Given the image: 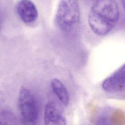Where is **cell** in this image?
Wrapping results in <instances>:
<instances>
[{
    "label": "cell",
    "instance_id": "1",
    "mask_svg": "<svg viewBox=\"0 0 125 125\" xmlns=\"http://www.w3.org/2000/svg\"><path fill=\"white\" fill-rule=\"evenodd\" d=\"M119 18V8L114 0H96L91 8L88 21L91 30L102 36L112 30Z\"/></svg>",
    "mask_w": 125,
    "mask_h": 125
},
{
    "label": "cell",
    "instance_id": "2",
    "mask_svg": "<svg viewBox=\"0 0 125 125\" xmlns=\"http://www.w3.org/2000/svg\"><path fill=\"white\" fill-rule=\"evenodd\" d=\"M80 12L78 0H61L57 10L55 20L62 31H71L80 20Z\"/></svg>",
    "mask_w": 125,
    "mask_h": 125
},
{
    "label": "cell",
    "instance_id": "3",
    "mask_svg": "<svg viewBox=\"0 0 125 125\" xmlns=\"http://www.w3.org/2000/svg\"><path fill=\"white\" fill-rule=\"evenodd\" d=\"M18 106L22 125H36L38 119L37 101L31 91L22 87L20 91Z\"/></svg>",
    "mask_w": 125,
    "mask_h": 125
},
{
    "label": "cell",
    "instance_id": "4",
    "mask_svg": "<svg viewBox=\"0 0 125 125\" xmlns=\"http://www.w3.org/2000/svg\"><path fill=\"white\" fill-rule=\"evenodd\" d=\"M125 65L123 64L104 81L102 88L110 93L121 92L125 89Z\"/></svg>",
    "mask_w": 125,
    "mask_h": 125
},
{
    "label": "cell",
    "instance_id": "5",
    "mask_svg": "<svg viewBox=\"0 0 125 125\" xmlns=\"http://www.w3.org/2000/svg\"><path fill=\"white\" fill-rule=\"evenodd\" d=\"M44 125H66V120L58 104L53 101L45 105L44 113Z\"/></svg>",
    "mask_w": 125,
    "mask_h": 125
},
{
    "label": "cell",
    "instance_id": "6",
    "mask_svg": "<svg viewBox=\"0 0 125 125\" xmlns=\"http://www.w3.org/2000/svg\"><path fill=\"white\" fill-rule=\"evenodd\" d=\"M17 11L22 21L26 23L34 22L38 16L36 5L30 0H21L19 1L17 5Z\"/></svg>",
    "mask_w": 125,
    "mask_h": 125
},
{
    "label": "cell",
    "instance_id": "7",
    "mask_svg": "<svg viewBox=\"0 0 125 125\" xmlns=\"http://www.w3.org/2000/svg\"><path fill=\"white\" fill-rule=\"evenodd\" d=\"M51 86L53 91L61 103L67 106L69 102V96L64 85L59 79H53L51 82Z\"/></svg>",
    "mask_w": 125,
    "mask_h": 125
},
{
    "label": "cell",
    "instance_id": "8",
    "mask_svg": "<svg viewBox=\"0 0 125 125\" xmlns=\"http://www.w3.org/2000/svg\"><path fill=\"white\" fill-rule=\"evenodd\" d=\"M12 117L8 113H0V125H15Z\"/></svg>",
    "mask_w": 125,
    "mask_h": 125
},
{
    "label": "cell",
    "instance_id": "9",
    "mask_svg": "<svg viewBox=\"0 0 125 125\" xmlns=\"http://www.w3.org/2000/svg\"><path fill=\"white\" fill-rule=\"evenodd\" d=\"M96 125H114L107 118L103 117L98 120Z\"/></svg>",
    "mask_w": 125,
    "mask_h": 125
},
{
    "label": "cell",
    "instance_id": "10",
    "mask_svg": "<svg viewBox=\"0 0 125 125\" xmlns=\"http://www.w3.org/2000/svg\"><path fill=\"white\" fill-rule=\"evenodd\" d=\"M121 1L123 3V7L124 6V2H125V0H121Z\"/></svg>",
    "mask_w": 125,
    "mask_h": 125
}]
</instances>
